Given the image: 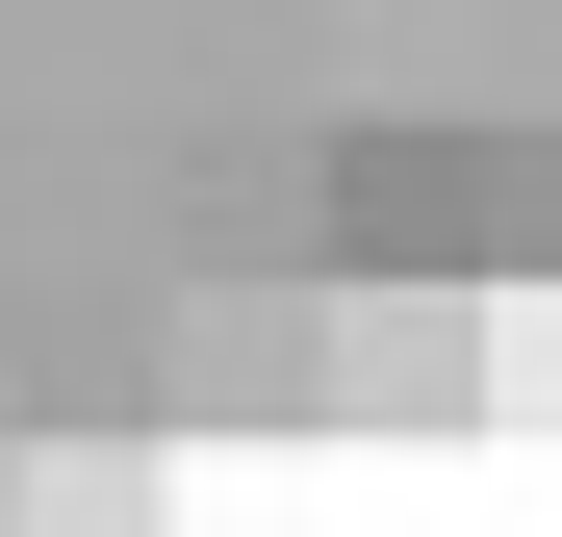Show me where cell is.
Listing matches in <instances>:
<instances>
[{
  "instance_id": "1",
  "label": "cell",
  "mask_w": 562,
  "mask_h": 537,
  "mask_svg": "<svg viewBox=\"0 0 562 537\" xmlns=\"http://www.w3.org/2000/svg\"><path fill=\"white\" fill-rule=\"evenodd\" d=\"M154 435H179V461H205V435H333V282H307V256L154 307Z\"/></svg>"
},
{
  "instance_id": "2",
  "label": "cell",
  "mask_w": 562,
  "mask_h": 537,
  "mask_svg": "<svg viewBox=\"0 0 562 537\" xmlns=\"http://www.w3.org/2000/svg\"><path fill=\"white\" fill-rule=\"evenodd\" d=\"M333 282V256H307ZM486 410V256H409V282H333V435H460Z\"/></svg>"
},
{
  "instance_id": "3",
  "label": "cell",
  "mask_w": 562,
  "mask_h": 537,
  "mask_svg": "<svg viewBox=\"0 0 562 537\" xmlns=\"http://www.w3.org/2000/svg\"><path fill=\"white\" fill-rule=\"evenodd\" d=\"M307 256H333V282L486 256V154H435V128H333V179H307Z\"/></svg>"
},
{
  "instance_id": "4",
  "label": "cell",
  "mask_w": 562,
  "mask_h": 537,
  "mask_svg": "<svg viewBox=\"0 0 562 537\" xmlns=\"http://www.w3.org/2000/svg\"><path fill=\"white\" fill-rule=\"evenodd\" d=\"M0 537H179V435H0Z\"/></svg>"
},
{
  "instance_id": "5",
  "label": "cell",
  "mask_w": 562,
  "mask_h": 537,
  "mask_svg": "<svg viewBox=\"0 0 562 537\" xmlns=\"http://www.w3.org/2000/svg\"><path fill=\"white\" fill-rule=\"evenodd\" d=\"M486 410L562 435V256H512V282H486Z\"/></svg>"
},
{
  "instance_id": "6",
  "label": "cell",
  "mask_w": 562,
  "mask_h": 537,
  "mask_svg": "<svg viewBox=\"0 0 562 537\" xmlns=\"http://www.w3.org/2000/svg\"><path fill=\"white\" fill-rule=\"evenodd\" d=\"M512 256H562V128H512V154H486V282H512Z\"/></svg>"
}]
</instances>
